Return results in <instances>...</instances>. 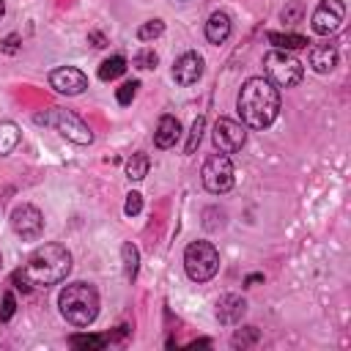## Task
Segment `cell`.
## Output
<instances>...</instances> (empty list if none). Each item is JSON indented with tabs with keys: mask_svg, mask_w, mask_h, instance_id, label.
<instances>
[{
	"mask_svg": "<svg viewBox=\"0 0 351 351\" xmlns=\"http://www.w3.org/2000/svg\"><path fill=\"white\" fill-rule=\"evenodd\" d=\"M230 27H233L230 25V16L225 11H214L208 16V22H206V38L211 44H225L228 36H230Z\"/></svg>",
	"mask_w": 351,
	"mask_h": 351,
	"instance_id": "obj_16",
	"label": "cell"
},
{
	"mask_svg": "<svg viewBox=\"0 0 351 351\" xmlns=\"http://www.w3.org/2000/svg\"><path fill=\"white\" fill-rule=\"evenodd\" d=\"M140 208H143V195H140V192H129V195H126V203H123L126 217H137Z\"/></svg>",
	"mask_w": 351,
	"mask_h": 351,
	"instance_id": "obj_28",
	"label": "cell"
},
{
	"mask_svg": "<svg viewBox=\"0 0 351 351\" xmlns=\"http://www.w3.org/2000/svg\"><path fill=\"white\" fill-rule=\"evenodd\" d=\"M178 137H181V123H178V118L162 115L159 123H156V132H154L156 148H173V145L178 143Z\"/></svg>",
	"mask_w": 351,
	"mask_h": 351,
	"instance_id": "obj_15",
	"label": "cell"
},
{
	"mask_svg": "<svg viewBox=\"0 0 351 351\" xmlns=\"http://www.w3.org/2000/svg\"><path fill=\"white\" fill-rule=\"evenodd\" d=\"M137 88H140V82L137 80H129V82H123L118 90H115V99H118V104H132V99L137 96Z\"/></svg>",
	"mask_w": 351,
	"mask_h": 351,
	"instance_id": "obj_25",
	"label": "cell"
},
{
	"mask_svg": "<svg viewBox=\"0 0 351 351\" xmlns=\"http://www.w3.org/2000/svg\"><path fill=\"white\" fill-rule=\"evenodd\" d=\"M165 33V22L162 19H148V22H143L140 27H137V38L140 41H154V38H159Z\"/></svg>",
	"mask_w": 351,
	"mask_h": 351,
	"instance_id": "obj_23",
	"label": "cell"
},
{
	"mask_svg": "<svg viewBox=\"0 0 351 351\" xmlns=\"http://www.w3.org/2000/svg\"><path fill=\"white\" fill-rule=\"evenodd\" d=\"M121 258H123V274H126V280H134L137 266H140V252H137V247H134L132 241H126V244L121 247Z\"/></svg>",
	"mask_w": 351,
	"mask_h": 351,
	"instance_id": "obj_21",
	"label": "cell"
},
{
	"mask_svg": "<svg viewBox=\"0 0 351 351\" xmlns=\"http://www.w3.org/2000/svg\"><path fill=\"white\" fill-rule=\"evenodd\" d=\"M269 41L277 47V49H285V52H291V49H304L310 41L302 36V33H269Z\"/></svg>",
	"mask_w": 351,
	"mask_h": 351,
	"instance_id": "obj_18",
	"label": "cell"
},
{
	"mask_svg": "<svg viewBox=\"0 0 351 351\" xmlns=\"http://www.w3.org/2000/svg\"><path fill=\"white\" fill-rule=\"evenodd\" d=\"M263 74L274 88H293L302 82L304 77V66L302 60H296L291 52L285 49H271L263 58Z\"/></svg>",
	"mask_w": 351,
	"mask_h": 351,
	"instance_id": "obj_4",
	"label": "cell"
},
{
	"mask_svg": "<svg viewBox=\"0 0 351 351\" xmlns=\"http://www.w3.org/2000/svg\"><path fill=\"white\" fill-rule=\"evenodd\" d=\"M200 178L211 195H225L233 186V162L228 159V154H211L203 162Z\"/></svg>",
	"mask_w": 351,
	"mask_h": 351,
	"instance_id": "obj_7",
	"label": "cell"
},
{
	"mask_svg": "<svg viewBox=\"0 0 351 351\" xmlns=\"http://www.w3.org/2000/svg\"><path fill=\"white\" fill-rule=\"evenodd\" d=\"M156 60H159V58H156V52H154V49H143V52H137V55H134V66H137V69H143V71L154 69V66H156Z\"/></svg>",
	"mask_w": 351,
	"mask_h": 351,
	"instance_id": "obj_27",
	"label": "cell"
},
{
	"mask_svg": "<svg viewBox=\"0 0 351 351\" xmlns=\"http://www.w3.org/2000/svg\"><path fill=\"white\" fill-rule=\"evenodd\" d=\"M123 71H126V58H123V55H110V58L101 60V66H99V80L110 82V80H118Z\"/></svg>",
	"mask_w": 351,
	"mask_h": 351,
	"instance_id": "obj_19",
	"label": "cell"
},
{
	"mask_svg": "<svg viewBox=\"0 0 351 351\" xmlns=\"http://www.w3.org/2000/svg\"><path fill=\"white\" fill-rule=\"evenodd\" d=\"M14 310H16V299H14V293H5L3 296V307H0V321H11Z\"/></svg>",
	"mask_w": 351,
	"mask_h": 351,
	"instance_id": "obj_29",
	"label": "cell"
},
{
	"mask_svg": "<svg viewBox=\"0 0 351 351\" xmlns=\"http://www.w3.org/2000/svg\"><path fill=\"white\" fill-rule=\"evenodd\" d=\"M22 140V132L14 121H0V156L11 154Z\"/></svg>",
	"mask_w": 351,
	"mask_h": 351,
	"instance_id": "obj_17",
	"label": "cell"
},
{
	"mask_svg": "<svg viewBox=\"0 0 351 351\" xmlns=\"http://www.w3.org/2000/svg\"><path fill=\"white\" fill-rule=\"evenodd\" d=\"M148 167H151V162H148L145 154H132V159L126 162V178L129 181H143L148 176Z\"/></svg>",
	"mask_w": 351,
	"mask_h": 351,
	"instance_id": "obj_20",
	"label": "cell"
},
{
	"mask_svg": "<svg viewBox=\"0 0 351 351\" xmlns=\"http://www.w3.org/2000/svg\"><path fill=\"white\" fill-rule=\"evenodd\" d=\"M11 228L16 236H22L25 241H36L41 233H44V214L30 206V203H22L11 211Z\"/></svg>",
	"mask_w": 351,
	"mask_h": 351,
	"instance_id": "obj_8",
	"label": "cell"
},
{
	"mask_svg": "<svg viewBox=\"0 0 351 351\" xmlns=\"http://www.w3.org/2000/svg\"><path fill=\"white\" fill-rule=\"evenodd\" d=\"M244 313H247V302L241 296H236V293H228V296H222L217 302V321L225 324V326L239 324L244 318Z\"/></svg>",
	"mask_w": 351,
	"mask_h": 351,
	"instance_id": "obj_13",
	"label": "cell"
},
{
	"mask_svg": "<svg viewBox=\"0 0 351 351\" xmlns=\"http://www.w3.org/2000/svg\"><path fill=\"white\" fill-rule=\"evenodd\" d=\"M58 304H60V315L71 326H90L99 315V293L88 282L66 285L58 296Z\"/></svg>",
	"mask_w": 351,
	"mask_h": 351,
	"instance_id": "obj_3",
	"label": "cell"
},
{
	"mask_svg": "<svg viewBox=\"0 0 351 351\" xmlns=\"http://www.w3.org/2000/svg\"><path fill=\"white\" fill-rule=\"evenodd\" d=\"M184 269L189 274V280L195 282H206L217 274L219 269V252L211 241H192L184 250Z\"/></svg>",
	"mask_w": 351,
	"mask_h": 351,
	"instance_id": "obj_6",
	"label": "cell"
},
{
	"mask_svg": "<svg viewBox=\"0 0 351 351\" xmlns=\"http://www.w3.org/2000/svg\"><path fill=\"white\" fill-rule=\"evenodd\" d=\"M36 123H44V126H52L55 132H60L66 140L77 143V145H88L93 140V132L88 129V123L74 115L71 110H63V107H49L44 112L36 115Z\"/></svg>",
	"mask_w": 351,
	"mask_h": 351,
	"instance_id": "obj_5",
	"label": "cell"
},
{
	"mask_svg": "<svg viewBox=\"0 0 351 351\" xmlns=\"http://www.w3.org/2000/svg\"><path fill=\"white\" fill-rule=\"evenodd\" d=\"M244 143H247L244 123H239L233 118H219L214 123V145H217L219 154H236Z\"/></svg>",
	"mask_w": 351,
	"mask_h": 351,
	"instance_id": "obj_10",
	"label": "cell"
},
{
	"mask_svg": "<svg viewBox=\"0 0 351 351\" xmlns=\"http://www.w3.org/2000/svg\"><path fill=\"white\" fill-rule=\"evenodd\" d=\"M307 58H310V69L318 74H329L337 66V49L332 44H313Z\"/></svg>",
	"mask_w": 351,
	"mask_h": 351,
	"instance_id": "obj_14",
	"label": "cell"
},
{
	"mask_svg": "<svg viewBox=\"0 0 351 351\" xmlns=\"http://www.w3.org/2000/svg\"><path fill=\"white\" fill-rule=\"evenodd\" d=\"M49 85L63 96H77L88 88V77L74 66H60L49 71Z\"/></svg>",
	"mask_w": 351,
	"mask_h": 351,
	"instance_id": "obj_11",
	"label": "cell"
},
{
	"mask_svg": "<svg viewBox=\"0 0 351 351\" xmlns=\"http://www.w3.org/2000/svg\"><path fill=\"white\" fill-rule=\"evenodd\" d=\"M5 14V0H0V16Z\"/></svg>",
	"mask_w": 351,
	"mask_h": 351,
	"instance_id": "obj_33",
	"label": "cell"
},
{
	"mask_svg": "<svg viewBox=\"0 0 351 351\" xmlns=\"http://www.w3.org/2000/svg\"><path fill=\"white\" fill-rule=\"evenodd\" d=\"M258 329L255 326H244V329H239L236 335H233V348H247V346H252V343H258Z\"/></svg>",
	"mask_w": 351,
	"mask_h": 351,
	"instance_id": "obj_24",
	"label": "cell"
},
{
	"mask_svg": "<svg viewBox=\"0 0 351 351\" xmlns=\"http://www.w3.org/2000/svg\"><path fill=\"white\" fill-rule=\"evenodd\" d=\"M302 16V5L299 3H293L291 8H282V19L288 22V19H299Z\"/></svg>",
	"mask_w": 351,
	"mask_h": 351,
	"instance_id": "obj_31",
	"label": "cell"
},
{
	"mask_svg": "<svg viewBox=\"0 0 351 351\" xmlns=\"http://www.w3.org/2000/svg\"><path fill=\"white\" fill-rule=\"evenodd\" d=\"M203 77V58L197 55V52H184L176 63H173V80L178 82V85H195L197 80Z\"/></svg>",
	"mask_w": 351,
	"mask_h": 351,
	"instance_id": "obj_12",
	"label": "cell"
},
{
	"mask_svg": "<svg viewBox=\"0 0 351 351\" xmlns=\"http://www.w3.org/2000/svg\"><path fill=\"white\" fill-rule=\"evenodd\" d=\"M343 16H346L343 0H321V3L315 5L313 16H310V27H313V33H318V36H329V33H335V30L340 27Z\"/></svg>",
	"mask_w": 351,
	"mask_h": 351,
	"instance_id": "obj_9",
	"label": "cell"
},
{
	"mask_svg": "<svg viewBox=\"0 0 351 351\" xmlns=\"http://www.w3.org/2000/svg\"><path fill=\"white\" fill-rule=\"evenodd\" d=\"M3 49H5L8 55H14V52L19 49V36H16V33H11V36H5V41H3Z\"/></svg>",
	"mask_w": 351,
	"mask_h": 351,
	"instance_id": "obj_30",
	"label": "cell"
},
{
	"mask_svg": "<svg viewBox=\"0 0 351 351\" xmlns=\"http://www.w3.org/2000/svg\"><path fill=\"white\" fill-rule=\"evenodd\" d=\"M71 271V252L63 244H41L30 252L27 263L14 274L16 288L33 291L36 285H55Z\"/></svg>",
	"mask_w": 351,
	"mask_h": 351,
	"instance_id": "obj_1",
	"label": "cell"
},
{
	"mask_svg": "<svg viewBox=\"0 0 351 351\" xmlns=\"http://www.w3.org/2000/svg\"><path fill=\"white\" fill-rule=\"evenodd\" d=\"M203 126H206V118L200 115V118L192 123V132H189V140H186V154H195V148H197V143H200V137H203Z\"/></svg>",
	"mask_w": 351,
	"mask_h": 351,
	"instance_id": "obj_26",
	"label": "cell"
},
{
	"mask_svg": "<svg viewBox=\"0 0 351 351\" xmlns=\"http://www.w3.org/2000/svg\"><path fill=\"white\" fill-rule=\"evenodd\" d=\"M263 280V274H250L247 277V285H255V282H261Z\"/></svg>",
	"mask_w": 351,
	"mask_h": 351,
	"instance_id": "obj_32",
	"label": "cell"
},
{
	"mask_svg": "<svg viewBox=\"0 0 351 351\" xmlns=\"http://www.w3.org/2000/svg\"><path fill=\"white\" fill-rule=\"evenodd\" d=\"M0 266H3V255H0Z\"/></svg>",
	"mask_w": 351,
	"mask_h": 351,
	"instance_id": "obj_34",
	"label": "cell"
},
{
	"mask_svg": "<svg viewBox=\"0 0 351 351\" xmlns=\"http://www.w3.org/2000/svg\"><path fill=\"white\" fill-rule=\"evenodd\" d=\"M241 123L250 129H266L280 115V90L266 77H250L236 99Z\"/></svg>",
	"mask_w": 351,
	"mask_h": 351,
	"instance_id": "obj_2",
	"label": "cell"
},
{
	"mask_svg": "<svg viewBox=\"0 0 351 351\" xmlns=\"http://www.w3.org/2000/svg\"><path fill=\"white\" fill-rule=\"evenodd\" d=\"M69 343L74 348H82V351H99V348L107 346V337H101V335H71Z\"/></svg>",
	"mask_w": 351,
	"mask_h": 351,
	"instance_id": "obj_22",
	"label": "cell"
}]
</instances>
